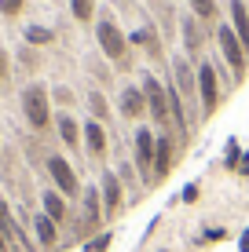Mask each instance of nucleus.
<instances>
[{
  "label": "nucleus",
  "instance_id": "nucleus-1",
  "mask_svg": "<svg viewBox=\"0 0 249 252\" xmlns=\"http://www.w3.org/2000/svg\"><path fill=\"white\" fill-rule=\"evenodd\" d=\"M96 44L103 51V59H107L117 73H128V69L136 66L132 40H128V33L121 30V22H117V15L110 11V7H99V15H96Z\"/></svg>",
  "mask_w": 249,
  "mask_h": 252
},
{
  "label": "nucleus",
  "instance_id": "nucleus-2",
  "mask_svg": "<svg viewBox=\"0 0 249 252\" xmlns=\"http://www.w3.org/2000/svg\"><path fill=\"white\" fill-rule=\"evenodd\" d=\"M19 106H22V117H26V125H30V132L48 135L51 128H55V102H51V88L44 81L26 84L19 92Z\"/></svg>",
  "mask_w": 249,
  "mask_h": 252
},
{
  "label": "nucleus",
  "instance_id": "nucleus-3",
  "mask_svg": "<svg viewBox=\"0 0 249 252\" xmlns=\"http://www.w3.org/2000/svg\"><path fill=\"white\" fill-rule=\"evenodd\" d=\"M213 40H216V48H220V63L231 69V84H242L249 77V48L235 37L231 22H220L216 33H213Z\"/></svg>",
  "mask_w": 249,
  "mask_h": 252
},
{
  "label": "nucleus",
  "instance_id": "nucleus-4",
  "mask_svg": "<svg viewBox=\"0 0 249 252\" xmlns=\"http://www.w3.org/2000/svg\"><path fill=\"white\" fill-rule=\"evenodd\" d=\"M198 66V121L216 117L220 102H224V84H220V69L213 59H202Z\"/></svg>",
  "mask_w": 249,
  "mask_h": 252
},
{
  "label": "nucleus",
  "instance_id": "nucleus-5",
  "mask_svg": "<svg viewBox=\"0 0 249 252\" xmlns=\"http://www.w3.org/2000/svg\"><path fill=\"white\" fill-rule=\"evenodd\" d=\"M44 172H48V179H51V187H55L70 205L81 201L84 183H81V176H77V168L70 164L66 154H44Z\"/></svg>",
  "mask_w": 249,
  "mask_h": 252
},
{
  "label": "nucleus",
  "instance_id": "nucleus-6",
  "mask_svg": "<svg viewBox=\"0 0 249 252\" xmlns=\"http://www.w3.org/2000/svg\"><path fill=\"white\" fill-rule=\"evenodd\" d=\"M140 88L147 95V117L158 132H173V114H169V92L158 81V73H140Z\"/></svg>",
  "mask_w": 249,
  "mask_h": 252
},
{
  "label": "nucleus",
  "instance_id": "nucleus-7",
  "mask_svg": "<svg viewBox=\"0 0 249 252\" xmlns=\"http://www.w3.org/2000/svg\"><path fill=\"white\" fill-rule=\"evenodd\" d=\"M128 40H132V48H140L143 55L150 59V63H158V69H165V73H169L165 37H161V30H158V22H154V19H143L132 33H128Z\"/></svg>",
  "mask_w": 249,
  "mask_h": 252
},
{
  "label": "nucleus",
  "instance_id": "nucleus-8",
  "mask_svg": "<svg viewBox=\"0 0 249 252\" xmlns=\"http://www.w3.org/2000/svg\"><path fill=\"white\" fill-rule=\"evenodd\" d=\"M154 146H158V132L147 128V125H140L132 132V164H136V172H140L143 187H150V179H154Z\"/></svg>",
  "mask_w": 249,
  "mask_h": 252
},
{
  "label": "nucleus",
  "instance_id": "nucleus-9",
  "mask_svg": "<svg viewBox=\"0 0 249 252\" xmlns=\"http://www.w3.org/2000/svg\"><path fill=\"white\" fill-rule=\"evenodd\" d=\"M81 132H84V158L96 164V168H107V158H110L107 125H99L96 117H88V121H81Z\"/></svg>",
  "mask_w": 249,
  "mask_h": 252
},
{
  "label": "nucleus",
  "instance_id": "nucleus-10",
  "mask_svg": "<svg viewBox=\"0 0 249 252\" xmlns=\"http://www.w3.org/2000/svg\"><path fill=\"white\" fill-rule=\"evenodd\" d=\"M125 183L117 179L114 168H99V197H103V212H107V223L117 220L125 212Z\"/></svg>",
  "mask_w": 249,
  "mask_h": 252
},
{
  "label": "nucleus",
  "instance_id": "nucleus-11",
  "mask_svg": "<svg viewBox=\"0 0 249 252\" xmlns=\"http://www.w3.org/2000/svg\"><path fill=\"white\" fill-rule=\"evenodd\" d=\"M176 150H179V143L173 139V132H158V146H154V179H150V187H154V183H165V179L173 176V168H176Z\"/></svg>",
  "mask_w": 249,
  "mask_h": 252
},
{
  "label": "nucleus",
  "instance_id": "nucleus-12",
  "mask_svg": "<svg viewBox=\"0 0 249 252\" xmlns=\"http://www.w3.org/2000/svg\"><path fill=\"white\" fill-rule=\"evenodd\" d=\"M209 37L213 33L205 30L194 15H183V22H179V40H183V55L191 59V63H202V51H205V40Z\"/></svg>",
  "mask_w": 249,
  "mask_h": 252
},
{
  "label": "nucleus",
  "instance_id": "nucleus-13",
  "mask_svg": "<svg viewBox=\"0 0 249 252\" xmlns=\"http://www.w3.org/2000/svg\"><path fill=\"white\" fill-rule=\"evenodd\" d=\"M55 135L70 154H84V132H81V121L73 117V110H59L55 114Z\"/></svg>",
  "mask_w": 249,
  "mask_h": 252
},
{
  "label": "nucleus",
  "instance_id": "nucleus-14",
  "mask_svg": "<svg viewBox=\"0 0 249 252\" xmlns=\"http://www.w3.org/2000/svg\"><path fill=\"white\" fill-rule=\"evenodd\" d=\"M117 114H121L128 125H140V121L147 117V95H143L140 84H125V88L117 92Z\"/></svg>",
  "mask_w": 249,
  "mask_h": 252
},
{
  "label": "nucleus",
  "instance_id": "nucleus-15",
  "mask_svg": "<svg viewBox=\"0 0 249 252\" xmlns=\"http://www.w3.org/2000/svg\"><path fill=\"white\" fill-rule=\"evenodd\" d=\"M0 234L7 238L11 252H37L33 245H26V234H22V227H19V220H15V212H11L4 194H0Z\"/></svg>",
  "mask_w": 249,
  "mask_h": 252
},
{
  "label": "nucleus",
  "instance_id": "nucleus-16",
  "mask_svg": "<svg viewBox=\"0 0 249 252\" xmlns=\"http://www.w3.org/2000/svg\"><path fill=\"white\" fill-rule=\"evenodd\" d=\"M40 212H44V216H51V220H55L59 227H70V220H73L70 201H66V197L59 194L55 187H44V190H40Z\"/></svg>",
  "mask_w": 249,
  "mask_h": 252
},
{
  "label": "nucleus",
  "instance_id": "nucleus-17",
  "mask_svg": "<svg viewBox=\"0 0 249 252\" xmlns=\"http://www.w3.org/2000/svg\"><path fill=\"white\" fill-rule=\"evenodd\" d=\"M33 238H37V252H51L59 245V223L44 212H33Z\"/></svg>",
  "mask_w": 249,
  "mask_h": 252
},
{
  "label": "nucleus",
  "instance_id": "nucleus-18",
  "mask_svg": "<svg viewBox=\"0 0 249 252\" xmlns=\"http://www.w3.org/2000/svg\"><path fill=\"white\" fill-rule=\"evenodd\" d=\"M187 7H191V15H194V19H198L209 33H216V26L224 22V19H220V4H216V0H187Z\"/></svg>",
  "mask_w": 249,
  "mask_h": 252
},
{
  "label": "nucleus",
  "instance_id": "nucleus-19",
  "mask_svg": "<svg viewBox=\"0 0 249 252\" xmlns=\"http://www.w3.org/2000/svg\"><path fill=\"white\" fill-rule=\"evenodd\" d=\"M227 19H231L235 37L249 48V7H246V0H227Z\"/></svg>",
  "mask_w": 249,
  "mask_h": 252
},
{
  "label": "nucleus",
  "instance_id": "nucleus-20",
  "mask_svg": "<svg viewBox=\"0 0 249 252\" xmlns=\"http://www.w3.org/2000/svg\"><path fill=\"white\" fill-rule=\"evenodd\" d=\"M70 4V19L77 26H96V15H99V0H66Z\"/></svg>",
  "mask_w": 249,
  "mask_h": 252
},
{
  "label": "nucleus",
  "instance_id": "nucleus-21",
  "mask_svg": "<svg viewBox=\"0 0 249 252\" xmlns=\"http://www.w3.org/2000/svg\"><path fill=\"white\" fill-rule=\"evenodd\" d=\"M224 164L235 172V176H249V150H242V146H238V139H231V143H227Z\"/></svg>",
  "mask_w": 249,
  "mask_h": 252
},
{
  "label": "nucleus",
  "instance_id": "nucleus-22",
  "mask_svg": "<svg viewBox=\"0 0 249 252\" xmlns=\"http://www.w3.org/2000/svg\"><path fill=\"white\" fill-rule=\"evenodd\" d=\"M22 40L30 48H48V44H55V30H51V26H40V22H33V26H26L22 30Z\"/></svg>",
  "mask_w": 249,
  "mask_h": 252
},
{
  "label": "nucleus",
  "instance_id": "nucleus-23",
  "mask_svg": "<svg viewBox=\"0 0 249 252\" xmlns=\"http://www.w3.org/2000/svg\"><path fill=\"white\" fill-rule=\"evenodd\" d=\"M88 110H92V117H96L99 125H107V121H110V102H107V95H103L99 88L88 92Z\"/></svg>",
  "mask_w": 249,
  "mask_h": 252
},
{
  "label": "nucleus",
  "instance_id": "nucleus-24",
  "mask_svg": "<svg viewBox=\"0 0 249 252\" xmlns=\"http://www.w3.org/2000/svg\"><path fill=\"white\" fill-rule=\"evenodd\" d=\"M114 172H117V179L125 183V190H136V187H143V183H140V172H136V164L128 161V158H125V161H117V168H114Z\"/></svg>",
  "mask_w": 249,
  "mask_h": 252
},
{
  "label": "nucleus",
  "instance_id": "nucleus-25",
  "mask_svg": "<svg viewBox=\"0 0 249 252\" xmlns=\"http://www.w3.org/2000/svg\"><path fill=\"white\" fill-rule=\"evenodd\" d=\"M22 15H26V0H0V19L15 22V19H22Z\"/></svg>",
  "mask_w": 249,
  "mask_h": 252
},
{
  "label": "nucleus",
  "instance_id": "nucleus-26",
  "mask_svg": "<svg viewBox=\"0 0 249 252\" xmlns=\"http://www.w3.org/2000/svg\"><path fill=\"white\" fill-rule=\"evenodd\" d=\"M110 245H114V234H110V230H99L96 238L84 241V252H110Z\"/></svg>",
  "mask_w": 249,
  "mask_h": 252
},
{
  "label": "nucleus",
  "instance_id": "nucleus-27",
  "mask_svg": "<svg viewBox=\"0 0 249 252\" xmlns=\"http://www.w3.org/2000/svg\"><path fill=\"white\" fill-rule=\"evenodd\" d=\"M51 102L63 106V110H73V92L66 88V84H55V88H51Z\"/></svg>",
  "mask_w": 249,
  "mask_h": 252
},
{
  "label": "nucleus",
  "instance_id": "nucleus-28",
  "mask_svg": "<svg viewBox=\"0 0 249 252\" xmlns=\"http://www.w3.org/2000/svg\"><path fill=\"white\" fill-rule=\"evenodd\" d=\"M11 84V55H7V48L0 44V92Z\"/></svg>",
  "mask_w": 249,
  "mask_h": 252
},
{
  "label": "nucleus",
  "instance_id": "nucleus-29",
  "mask_svg": "<svg viewBox=\"0 0 249 252\" xmlns=\"http://www.w3.org/2000/svg\"><path fill=\"white\" fill-rule=\"evenodd\" d=\"M19 63L26 66V69H30V73H33V69H37L40 66V51L37 48H30V44H26L22 51H19Z\"/></svg>",
  "mask_w": 249,
  "mask_h": 252
},
{
  "label": "nucleus",
  "instance_id": "nucleus-30",
  "mask_svg": "<svg viewBox=\"0 0 249 252\" xmlns=\"http://www.w3.org/2000/svg\"><path fill=\"white\" fill-rule=\"evenodd\" d=\"M224 238H227V230H224V227H216V230H205V234H202V241H209V245H213V241H224Z\"/></svg>",
  "mask_w": 249,
  "mask_h": 252
},
{
  "label": "nucleus",
  "instance_id": "nucleus-31",
  "mask_svg": "<svg viewBox=\"0 0 249 252\" xmlns=\"http://www.w3.org/2000/svg\"><path fill=\"white\" fill-rule=\"evenodd\" d=\"M238 252H249V227L238 234Z\"/></svg>",
  "mask_w": 249,
  "mask_h": 252
},
{
  "label": "nucleus",
  "instance_id": "nucleus-32",
  "mask_svg": "<svg viewBox=\"0 0 249 252\" xmlns=\"http://www.w3.org/2000/svg\"><path fill=\"white\" fill-rule=\"evenodd\" d=\"M183 201H198V187H187L183 190Z\"/></svg>",
  "mask_w": 249,
  "mask_h": 252
},
{
  "label": "nucleus",
  "instance_id": "nucleus-33",
  "mask_svg": "<svg viewBox=\"0 0 249 252\" xmlns=\"http://www.w3.org/2000/svg\"><path fill=\"white\" fill-rule=\"evenodd\" d=\"M0 252H11V245H7V238L0 234Z\"/></svg>",
  "mask_w": 249,
  "mask_h": 252
},
{
  "label": "nucleus",
  "instance_id": "nucleus-34",
  "mask_svg": "<svg viewBox=\"0 0 249 252\" xmlns=\"http://www.w3.org/2000/svg\"><path fill=\"white\" fill-rule=\"evenodd\" d=\"M161 252H169V249H161Z\"/></svg>",
  "mask_w": 249,
  "mask_h": 252
},
{
  "label": "nucleus",
  "instance_id": "nucleus-35",
  "mask_svg": "<svg viewBox=\"0 0 249 252\" xmlns=\"http://www.w3.org/2000/svg\"><path fill=\"white\" fill-rule=\"evenodd\" d=\"M246 7H249V0H246Z\"/></svg>",
  "mask_w": 249,
  "mask_h": 252
}]
</instances>
